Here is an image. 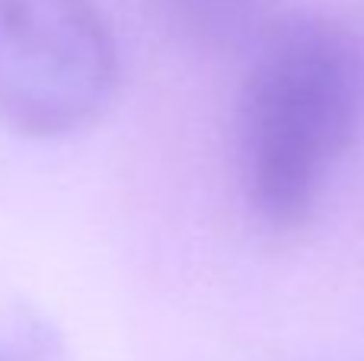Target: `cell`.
I'll return each instance as SVG.
<instances>
[{
    "instance_id": "cell-4",
    "label": "cell",
    "mask_w": 364,
    "mask_h": 361,
    "mask_svg": "<svg viewBox=\"0 0 364 361\" xmlns=\"http://www.w3.org/2000/svg\"><path fill=\"white\" fill-rule=\"evenodd\" d=\"M0 361H70L61 330L32 307H13L0 317Z\"/></svg>"
},
{
    "instance_id": "cell-2",
    "label": "cell",
    "mask_w": 364,
    "mask_h": 361,
    "mask_svg": "<svg viewBox=\"0 0 364 361\" xmlns=\"http://www.w3.org/2000/svg\"><path fill=\"white\" fill-rule=\"evenodd\" d=\"M119 45L93 0H0V125L58 141L112 106Z\"/></svg>"
},
{
    "instance_id": "cell-3",
    "label": "cell",
    "mask_w": 364,
    "mask_h": 361,
    "mask_svg": "<svg viewBox=\"0 0 364 361\" xmlns=\"http://www.w3.org/2000/svg\"><path fill=\"white\" fill-rule=\"evenodd\" d=\"M164 32L195 55H250L282 13L278 0H151Z\"/></svg>"
},
{
    "instance_id": "cell-1",
    "label": "cell",
    "mask_w": 364,
    "mask_h": 361,
    "mask_svg": "<svg viewBox=\"0 0 364 361\" xmlns=\"http://www.w3.org/2000/svg\"><path fill=\"white\" fill-rule=\"evenodd\" d=\"M246 58L240 185L265 227H304L364 128V36L326 13H282Z\"/></svg>"
}]
</instances>
